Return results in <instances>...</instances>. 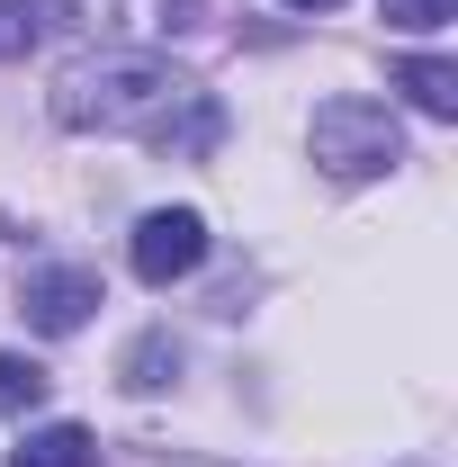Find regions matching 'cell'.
<instances>
[{"instance_id":"cell-1","label":"cell","mask_w":458,"mask_h":467,"mask_svg":"<svg viewBox=\"0 0 458 467\" xmlns=\"http://www.w3.org/2000/svg\"><path fill=\"white\" fill-rule=\"evenodd\" d=\"M55 117L72 135H144V144L172 153V162L216 153V135H225L216 90H207L198 72L162 63V55H99V63L55 72Z\"/></svg>"},{"instance_id":"cell-2","label":"cell","mask_w":458,"mask_h":467,"mask_svg":"<svg viewBox=\"0 0 458 467\" xmlns=\"http://www.w3.org/2000/svg\"><path fill=\"white\" fill-rule=\"evenodd\" d=\"M306 153H315V171H324V180H378V171H396V162H404V126H396L387 99L342 90V99H324V109H315Z\"/></svg>"},{"instance_id":"cell-3","label":"cell","mask_w":458,"mask_h":467,"mask_svg":"<svg viewBox=\"0 0 458 467\" xmlns=\"http://www.w3.org/2000/svg\"><path fill=\"white\" fill-rule=\"evenodd\" d=\"M63 18L109 55H153L198 27V0H63Z\"/></svg>"},{"instance_id":"cell-4","label":"cell","mask_w":458,"mask_h":467,"mask_svg":"<svg viewBox=\"0 0 458 467\" xmlns=\"http://www.w3.org/2000/svg\"><path fill=\"white\" fill-rule=\"evenodd\" d=\"M126 261H135V279H144V288L189 279V270L207 261V216H198V207H153V216L135 225V243H126Z\"/></svg>"},{"instance_id":"cell-5","label":"cell","mask_w":458,"mask_h":467,"mask_svg":"<svg viewBox=\"0 0 458 467\" xmlns=\"http://www.w3.org/2000/svg\"><path fill=\"white\" fill-rule=\"evenodd\" d=\"M90 306H99V279L90 270H27V288H18V315L36 333H55V342L90 324Z\"/></svg>"},{"instance_id":"cell-6","label":"cell","mask_w":458,"mask_h":467,"mask_svg":"<svg viewBox=\"0 0 458 467\" xmlns=\"http://www.w3.org/2000/svg\"><path fill=\"white\" fill-rule=\"evenodd\" d=\"M99 459V441L81 431V422H46V431H27L18 450H9V467H90Z\"/></svg>"},{"instance_id":"cell-7","label":"cell","mask_w":458,"mask_h":467,"mask_svg":"<svg viewBox=\"0 0 458 467\" xmlns=\"http://www.w3.org/2000/svg\"><path fill=\"white\" fill-rule=\"evenodd\" d=\"M396 90H404V99H413L422 117H458V63L413 55V63H396Z\"/></svg>"},{"instance_id":"cell-8","label":"cell","mask_w":458,"mask_h":467,"mask_svg":"<svg viewBox=\"0 0 458 467\" xmlns=\"http://www.w3.org/2000/svg\"><path fill=\"white\" fill-rule=\"evenodd\" d=\"M172 368H180L172 333H144V342L126 350V387H135V396H162V387H172Z\"/></svg>"},{"instance_id":"cell-9","label":"cell","mask_w":458,"mask_h":467,"mask_svg":"<svg viewBox=\"0 0 458 467\" xmlns=\"http://www.w3.org/2000/svg\"><path fill=\"white\" fill-rule=\"evenodd\" d=\"M46 387H55V378H46L36 359L0 350V413H36V405H46Z\"/></svg>"},{"instance_id":"cell-10","label":"cell","mask_w":458,"mask_h":467,"mask_svg":"<svg viewBox=\"0 0 458 467\" xmlns=\"http://www.w3.org/2000/svg\"><path fill=\"white\" fill-rule=\"evenodd\" d=\"M36 27H46V18H36V0H0V63L27 55V46H36Z\"/></svg>"},{"instance_id":"cell-11","label":"cell","mask_w":458,"mask_h":467,"mask_svg":"<svg viewBox=\"0 0 458 467\" xmlns=\"http://www.w3.org/2000/svg\"><path fill=\"white\" fill-rule=\"evenodd\" d=\"M387 9V27H404V36H432V27H450L458 0H378Z\"/></svg>"},{"instance_id":"cell-12","label":"cell","mask_w":458,"mask_h":467,"mask_svg":"<svg viewBox=\"0 0 458 467\" xmlns=\"http://www.w3.org/2000/svg\"><path fill=\"white\" fill-rule=\"evenodd\" d=\"M287 9H342V0H287Z\"/></svg>"}]
</instances>
